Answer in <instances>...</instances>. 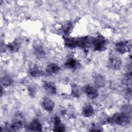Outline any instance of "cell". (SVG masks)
Here are the masks:
<instances>
[{
	"label": "cell",
	"instance_id": "1",
	"mask_svg": "<svg viewBox=\"0 0 132 132\" xmlns=\"http://www.w3.org/2000/svg\"><path fill=\"white\" fill-rule=\"evenodd\" d=\"M131 115L121 112L114 113L107 119V123L111 125L125 126L130 122Z\"/></svg>",
	"mask_w": 132,
	"mask_h": 132
},
{
	"label": "cell",
	"instance_id": "2",
	"mask_svg": "<svg viewBox=\"0 0 132 132\" xmlns=\"http://www.w3.org/2000/svg\"><path fill=\"white\" fill-rule=\"evenodd\" d=\"M91 45L94 51L102 52L106 49L107 41L104 36L98 35L91 38Z\"/></svg>",
	"mask_w": 132,
	"mask_h": 132
},
{
	"label": "cell",
	"instance_id": "3",
	"mask_svg": "<svg viewBox=\"0 0 132 132\" xmlns=\"http://www.w3.org/2000/svg\"><path fill=\"white\" fill-rule=\"evenodd\" d=\"M25 123V118L20 111L16 112L13 116L10 129L11 130H18L23 127Z\"/></svg>",
	"mask_w": 132,
	"mask_h": 132
},
{
	"label": "cell",
	"instance_id": "4",
	"mask_svg": "<svg viewBox=\"0 0 132 132\" xmlns=\"http://www.w3.org/2000/svg\"><path fill=\"white\" fill-rule=\"evenodd\" d=\"M122 61L118 56L111 54L109 56L107 60V67L112 70H119L122 65Z\"/></svg>",
	"mask_w": 132,
	"mask_h": 132
},
{
	"label": "cell",
	"instance_id": "5",
	"mask_svg": "<svg viewBox=\"0 0 132 132\" xmlns=\"http://www.w3.org/2000/svg\"><path fill=\"white\" fill-rule=\"evenodd\" d=\"M115 50L119 54H124L131 50V44L127 41H121L115 44Z\"/></svg>",
	"mask_w": 132,
	"mask_h": 132
},
{
	"label": "cell",
	"instance_id": "6",
	"mask_svg": "<svg viewBox=\"0 0 132 132\" xmlns=\"http://www.w3.org/2000/svg\"><path fill=\"white\" fill-rule=\"evenodd\" d=\"M82 91L86 96L90 99H95L98 96V92L97 88L94 86H91L90 85H85L82 88Z\"/></svg>",
	"mask_w": 132,
	"mask_h": 132
},
{
	"label": "cell",
	"instance_id": "7",
	"mask_svg": "<svg viewBox=\"0 0 132 132\" xmlns=\"http://www.w3.org/2000/svg\"><path fill=\"white\" fill-rule=\"evenodd\" d=\"M41 106L42 108L47 112H52L55 106V102L50 97H44L42 102Z\"/></svg>",
	"mask_w": 132,
	"mask_h": 132
},
{
	"label": "cell",
	"instance_id": "8",
	"mask_svg": "<svg viewBox=\"0 0 132 132\" xmlns=\"http://www.w3.org/2000/svg\"><path fill=\"white\" fill-rule=\"evenodd\" d=\"M94 86L97 88H103L106 84V80L103 75L99 73H95L92 77Z\"/></svg>",
	"mask_w": 132,
	"mask_h": 132
},
{
	"label": "cell",
	"instance_id": "9",
	"mask_svg": "<svg viewBox=\"0 0 132 132\" xmlns=\"http://www.w3.org/2000/svg\"><path fill=\"white\" fill-rule=\"evenodd\" d=\"M53 131L62 132L65 131V126L62 122L60 118L55 115L53 118Z\"/></svg>",
	"mask_w": 132,
	"mask_h": 132
},
{
	"label": "cell",
	"instance_id": "10",
	"mask_svg": "<svg viewBox=\"0 0 132 132\" xmlns=\"http://www.w3.org/2000/svg\"><path fill=\"white\" fill-rule=\"evenodd\" d=\"M43 88L45 92L49 95H55L57 93V87L54 82L46 81L43 83Z\"/></svg>",
	"mask_w": 132,
	"mask_h": 132
},
{
	"label": "cell",
	"instance_id": "11",
	"mask_svg": "<svg viewBox=\"0 0 132 132\" xmlns=\"http://www.w3.org/2000/svg\"><path fill=\"white\" fill-rule=\"evenodd\" d=\"M64 66L69 69L75 70L80 68V64L75 58L70 57L65 62Z\"/></svg>",
	"mask_w": 132,
	"mask_h": 132
},
{
	"label": "cell",
	"instance_id": "12",
	"mask_svg": "<svg viewBox=\"0 0 132 132\" xmlns=\"http://www.w3.org/2000/svg\"><path fill=\"white\" fill-rule=\"evenodd\" d=\"M27 128L30 131H42V125L39 120L35 119L29 123Z\"/></svg>",
	"mask_w": 132,
	"mask_h": 132
},
{
	"label": "cell",
	"instance_id": "13",
	"mask_svg": "<svg viewBox=\"0 0 132 132\" xmlns=\"http://www.w3.org/2000/svg\"><path fill=\"white\" fill-rule=\"evenodd\" d=\"M29 75L35 78L42 76L44 75V72L37 64H33L30 67L28 70Z\"/></svg>",
	"mask_w": 132,
	"mask_h": 132
},
{
	"label": "cell",
	"instance_id": "14",
	"mask_svg": "<svg viewBox=\"0 0 132 132\" xmlns=\"http://www.w3.org/2000/svg\"><path fill=\"white\" fill-rule=\"evenodd\" d=\"M91 44V38L88 36L80 37L77 38V47L87 48Z\"/></svg>",
	"mask_w": 132,
	"mask_h": 132
},
{
	"label": "cell",
	"instance_id": "15",
	"mask_svg": "<svg viewBox=\"0 0 132 132\" xmlns=\"http://www.w3.org/2000/svg\"><path fill=\"white\" fill-rule=\"evenodd\" d=\"M95 113V110L93 106L91 104H86L81 110V115L85 118H90L92 117Z\"/></svg>",
	"mask_w": 132,
	"mask_h": 132
},
{
	"label": "cell",
	"instance_id": "16",
	"mask_svg": "<svg viewBox=\"0 0 132 132\" xmlns=\"http://www.w3.org/2000/svg\"><path fill=\"white\" fill-rule=\"evenodd\" d=\"M64 45L68 48H74L77 47V38L63 36Z\"/></svg>",
	"mask_w": 132,
	"mask_h": 132
},
{
	"label": "cell",
	"instance_id": "17",
	"mask_svg": "<svg viewBox=\"0 0 132 132\" xmlns=\"http://www.w3.org/2000/svg\"><path fill=\"white\" fill-rule=\"evenodd\" d=\"M21 47L20 42L17 40H14L6 45V48L11 53L17 52Z\"/></svg>",
	"mask_w": 132,
	"mask_h": 132
},
{
	"label": "cell",
	"instance_id": "18",
	"mask_svg": "<svg viewBox=\"0 0 132 132\" xmlns=\"http://www.w3.org/2000/svg\"><path fill=\"white\" fill-rule=\"evenodd\" d=\"M60 70V66L56 63L51 62L47 64L45 68V71L48 74H55Z\"/></svg>",
	"mask_w": 132,
	"mask_h": 132
},
{
	"label": "cell",
	"instance_id": "19",
	"mask_svg": "<svg viewBox=\"0 0 132 132\" xmlns=\"http://www.w3.org/2000/svg\"><path fill=\"white\" fill-rule=\"evenodd\" d=\"M34 53L36 57L39 59L44 58L46 56L45 51L41 45H36L34 47Z\"/></svg>",
	"mask_w": 132,
	"mask_h": 132
},
{
	"label": "cell",
	"instance_id": "20",
	"mask_svg": "<svg viewBox=\"0 0 132 132\" xmlns=\"http://www.w3.org/2000/svg\"><path fill=\"white\" fill-rule=\"evenodd\" d=\"M1 83L2 87L7 88L11 86L13 84V79L10 76L5 75L3 77H2L1 80Z\"/></svg>",
	"mask_w": 132,
	"mask_h": 132
},
{
	"label": "cell",
	"instance_id": "21",
	"mask_svg": "<svg viewBox=\"0 0 132 132\" xmlns=\"http://www.w3.org/2000/svg\"><path fill=\"white\" fill-rule=\"evenodd\" d=\"M73 24L71 21H67L61 25V30L65 35H68L72 30Z\"/></svg>",
	"mask_w": 132,
	"mask_h": 132
},
{
	"label": "cell",
	"instance_id": "22",
	"mask_svg": "<svg viewBox=\"0 0 132 132\" xmlns=\"http://www.w3.org/2000/svg\"><path fill=\"white\" fill-rule=\"evenodd\" d=\"M81 90L79 86L76 84L71 85V95L74 97H78L80 96Z\"/></svg>",
	"mask_w": 132,
	"mask_h": 132
},
{
	"label": "cell",
	"instance_id": "23",
	"mask_svg": "<svg viewBox=\"0 0 132 132\" xmlns=\"http://www.w3.org/2000/svg\"><path fill=\"white\" fill-rule=\"evenodd\" d=\"M27 91L29 95L31 97L34 98L36 94V90L34 86H29L27 88Z\"/></svg>",
	"mask_w": 132,
	"mask_h": 132
},
{
	"label": "cell",
	"instance_id": "24",
	"mask_svg": "<svg viewBox=\"0 0 132 132\" xmlns=\"http://www.w3.org/2000/svg\"><path fill=\"white\" fill-rule=\"evenodd\" d=\"M121 112L131 115V107L129 105H124L122 107Z\"/></svg>",
	"mask_w": 132,
	"mask_h": 132
},
{
	"label": "cell",
	"instance_id": "25",
	"mask_svg": "<svg viewBox=\"0 0 132 132\" xmlns=\"http://www.w3.org/2000/svg\"><path fill=\"white\" fill-rule=\"evenodd\" d=\"M89 131H103V130L102 129V127L96 124H93L91 125L90 129H89Z\"/></svg>",
	"mask_w": 132,
	"mask_h": 132
}]
</instances>
